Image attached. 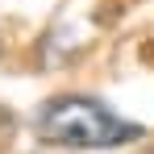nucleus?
I'll use <instances>...</instances> for the list:
<instances>
[{
	"mask_svg": "<svg viewBox=\"0 0 154 154\" xmlns=\"http://www.w3.org/2000/svg\"><path fill=\"white\" fill-rule=\"evenodd\" d=\"M33 129L42 142L67 146V150H112L146 133L142 125L117 117L104 100H92V96H58V100L42 104Z\"/></svg>",
	"mask_w": 154,
	"mask_h": 154,
	"instance_id": "f257e3e1",
	"label": "nucleus"
}]
</instances>
